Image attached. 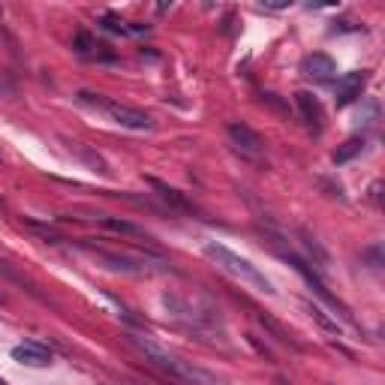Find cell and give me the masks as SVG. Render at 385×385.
Instances as JSON below:
<instances>
[{"label":"cell","instance_id":"1","mask_svg":"<svg viewBox=\"0 0 385 385\" xmlns=\"http://www.w3.org/2000/svg\"><path fill=\"white\" fill-rule=\"evenodd\" d=\"M127 341H130L135 349H139V353L145 355V361H148L151 367H157L160 373H166L169 379H175V382H181V385H223L217 377H214V373L196 367L192 361L181 358V355H175V353H169L166 346L154 343L151 337L127 334Z\"/></svg>","mask_w":385,"mask_h":385},{"label":"cell","instance_id":"2","mask_svg":"<svg viewBox=\"0 0 385 385\" xmlns=\"http://www.w3.org/2000/svg\"><path fill=\"white\" fill-rule=\"evenodd\" d=\"M202 253H205L220 271H226L229 277L241 280L244 286H250V289H256V292H265V295H274V283H271V280L262 274V271H259V268L250 262V259L238 256V253L229 250V247L214 244V241H208L205 247H202Z\"/></svg>","mask_w":385,"mask_h":385},{"label":"cell","instance_id":"3","mask_svg":"<svg viewBox=\"0 0 385 385\" xmlns=\"http://www.w3.org/2000/svg\"><path fill=\"white\" fill-rule=\"evenodd\" d=\"M78 99L87 106H97V109H103L106 115L121 123V127H127V130H135V133H148L154 130V118L148 115V111H142V109H133L127 103H115V99H106L103 94H90V90H82L78 94Z\"/></svg>","mask_w":385,"mask_h":385},{"label":"cell","instance_id":"4","mask_svg":"<svg viewBox=\"0 0 385 385\" xmlns=\"http://www.w3.org/2000/svg\"><path fill=\"white\" fill-rule=\"evenodd\" d=\"M229 139L235 145V151L244 157V160H253V163H265V142L262 135L253 133L247 123H229Z\"/></svg>","mask_w":385,"mask_h":385},{"label":"cell","instance_id":"5","mask_svg":"<svg viewBox=\"0 0 385 385\" xmlns=\"http://www.w3.org/2000/svg\"><path fill=\"white\" fill-rule=\"evenodd\" d=\"M286 259H289L292 265H295V271H298V274H301L304 280L310 283V289L316 292V295H319L322 301H328V304H331L334 310H341V316H346V319H349V310H346V304H343L341 298H337V295H331V292H328V286H325V283L319 280V274H316V271H313L307 262H304V259H298V256H286Z\"/></svg>","mask_w":385,"mask_h":385},{"label":"cell","instance_id":"6","mask_svg":"<svg viewBox=\"0 0 385 385\" xmlns=\"http://www.w3.org/2000/svg\"><path fill=\"white\" fill-rule=\"evenodd\" d=\"M367 85V75L365 73H346L337 78V87H334V103L337 106H349L355 103V99L361 97V90H365Z\"/></svg>","mask_w":385,"mask_h":385},{"label":"cell","instance_id":"7","mask_svg":"<svg viewBox=\"0 0 385 385\" xmlns=\"http://www.w3.org/2000/svg\"><path fill=\"white\" fill-rule=\"evenodd\" d=\"M301 73L307 78H313V82H331L334 73H337V63L328 58V54L313 51V54H307V58L301 61Z\"/></svg>","mask_w":385,"mask_h":385},{"label":"cell","instance_id":"8","mask_svg":"<svg viewBox=\"0 0 385 385\" xmlns=\"http://www.w3.org/2000/svg\"><path fill=\"white\" fill-rule=\"evenodd\" d=\"M295 106H298V111H301L304 123H307L310 130L319 133L322 123H325V111H322L319 97H313L310 90H298V94H295Z\"/></svg>","mask_w":385,"mask_h":385},{"label":"cell","instance_id":"9","mask_svg":"<svg viewBox=\"0 0 385 385\" xmlns=\"http://www.w3.org/2000/svg\"><path fill=\"white\" fill-rule=\"evenodd\" d=\"M13 358L21 361V365H28V367H45V365H51V353H49L45 346L33 343V341L18 343V346L13 349Z\"/></svg>","mask_w":385,"mask_h":385},{"label":"cell","instance_id":"10","mask_svg":"<svg viewBox=\"0 0 385 385\" xmlns=\"http://www.w3.org/2000/svg\"><path fill=\"white\" fill-rule=\"evenodd\" d=\"M148 184H151L157 192H160V199H163L172 211H181V214H190V211H192V205H190L184 196H181L175 187H169V184H163V181H157V178H148Z\"/></svg>","mask_w":385,"mask_h":385},{"label":"cell","instance_id":"11","mask_svg":"<svg viewBox=\"0 0 385 385\" xmlns=\"http://www.w3.org/2000/svg\"><path fill=\"white\" fill-rule=\"evenodd\" d=\"M99 223L106 226V229H111V232H121V235H133V238H145L148 241V232L142 229V226H135V223H130V220H118V217H99Z\"/></svg>","mask_w":385,"mask_h":385},{"label":"cell","instance_id":"12","mask_svg":"<svg viewBox=\"0 0 385 385\" xmlns=\"http://www.w3.org/2000/svg\"><path fill=\"white\" fill-rule=\"evenodd\" d=\"M304 307H307V313H310L313 319H316V322H319V325L325 328L328 334H337V337H341V325H337V319H331V316H328V313L319 307V304H313V301H304Z\"/></svg>","mask_w":385,"mask_h":385},{"label":"cell","instance_id":"13","mask_svg":"<svg viewBox=\"0 0 385 385\" xmlns=\"http://www.w3.org/2000/svg\"><path fill=\"white\" fill-rule=\"evenodd\" d=\"M361 148H365V139H349V142H343L341 148L334 151V163H337V166L349 163V160H353V157H358V154H361Z\"/></svg>","mask_w":385,"mask_h":385},{"label":"cell","instance_id":"14","mask_svg":"<svg viewBox=\"0 0 385 385\" xmlns=\"http://www.w3.org/2000/svg\"><path fill=\"white\" fill-rule=\"evenodd\" d=\"M73 49H75L78 54H90V51L97 49V42H94V37H90V33L78 30V33H75V42H73Z\"/></svg>","mask_w":385,"mask_h":385},{"label":"cell","instance_id":"15","mask_svg":"<svg viewBox=\"0 0 385 385\" xmlns=\"http://www.w3.org/2000/svg\"><path fill=\"white\" fill-rule=\"evenodd\" d=\"M304 247H307V253H313V256H316V262H319L322 268L328 265V253L322 250V247H319V244H316V238H310V235H304Z\"/></svg>","mask_w":385,"mask_h":385},{"label":"cell","instance_id":"16","mask_svg":"<svg viewBox=\"0 0 385 385\" xmlns=\"http://www.w3.org/2000/svg\"><path fill=\"white\" fill-rule=\"evenodd\" d=\"M103 28L111 30V33H121V37H123V33H130V28L123 25L121 18H115V16H106V18H103Z\"/></svg>","mask_w":385,"mask_h":385},{"label":"cell","instance_id":"17","mask_svg":"<svg viewBox=\"0 0 385 385\" xmlns=\"http://www.w3.org/2000/svg\"><path fill=\"white\" fill-rule=\"evenodd\" d=\"M0 385H4V382H0Z\"/></svg>","mask_w":385,"mask_h":385}]
</instances>
